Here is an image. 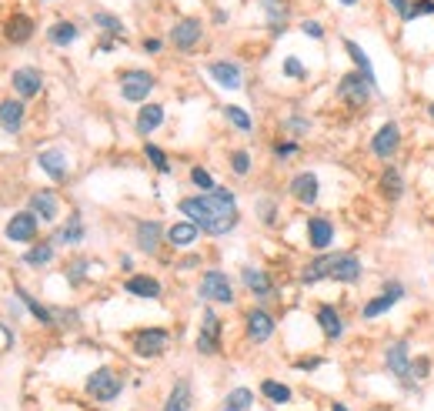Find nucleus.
I'll use <instances>...</instances> for the list:
<instances>
[{"mask_svg": "<svg viewBox=\"0 0 434 411\" xmlns=\"http://www.w3.org/2000/svg\"><path fill=\"white\" fill-rule=\"evenodd\" d=\"M77 37H80V27H77L74 20H57V24H51V30H47V40H51L54 47H70Z\"/></svg>", "mask_w": 434, "mask_h": 411, "instance_id": "f704fd0d", "label": "nucleus"}, {"mask_svg": "<svg viewBox=\"0 0 434 411\" xmlns=\"http://www.w3.org/2000/svg\"><path fill=\"white\" fill-rule=\"evenodd\" d=\"M54 257H57V245L54 241H40L30 251H24V264L27 268H47Z\"/></svg>", "mask_w": 434, "mask_h": 411, "instance_id": "c9c22d12", "label": "nucleus"}, {"mask_svg": "<svg viewBox=\"0 0 434 411\" xmlns=\"http://www.w3.org/2000/svg\"><path fill=\"white\" fill-rule=\"evenodd\" d=\"M130 348L144 361L161 358L167 348H170V331H164V328H141V331H134V338H130Z\"/></svg>", "mask_w": 434, "mask_h": 411, "instance_id": "1a4fd4ad", "label": "nucleus"}, {"mask_svg": "<svg viewBox=\"0 0 434 411\" xmlns=\"http://www.w3.org/2000/svg\"><path fill=\"white\" fill-rule=\"evenodd\" d=\"M161 411H194V388L187 378H178Z\"/></svg>", "mask_w": 434, "mask_h": 411, "instance_id": "2f4dec72", "label": "nucleus"}, {"mask_svg": "<svg viewBox=\"0 0 434 411\" xmlns=\"http://www.w3.org/2000/svg\"><path fill=\"white\" fill-rule=\"evenodd\" d=\"M84 238H87V228H84V218H80V211H70V218L64 221V224H61V228H57V231H54V245L61 247H74V245H80V241H84Z\"/></svg>", "mask_w": 434, "mask_h": 411, "instance_id": "393cba45", "label": "nucleus"}, {"mask_svg": "<svg viewBox=\"0 0 434 411\" xmlns=\"http://www.w3.org/2000/svg\"><path fill=\"white\" fill-rule=\"evenodd\" d=\"M418 17H434V0H411V7H408V17H404V24L418 20Z\"/></svg>", "mask_w": 434, "mask_h": 411, "instance_id": "de8ad7c7", "label": "nucleus"}, {"mask_svg": "<svg viewBox=\"0 0 434 411\" xmlns=\"http://www.w3.org/2000/svg\"><path fill=\"white\" fill-rule=\"evenodd\" d=\"M314 321H318L321 334L328 338V341H341L347 334V321H345V314L334 308L331 301H321L318 311H314Z\"/></svg>", "mask_w": 434, "mask_h": 411, "instance_id": "dca6fc26", "label": "nucleus"}, {"mask_svg": "<svg viewBox=\"0 0 434 411\" xmlns=\"http://www.w3.org/2000/svg\"><path fill=\"white\" fill-rule=\"evenodd\" d=\"M294 154H301V144L294 141V137H287V141H278V144H274V157H278V161H291Z\"/></svg>", "mask_w": 434, "mask_h": 411, "instance_id": "09e8293b", "label": "nucleus"}, {"mask_svg": "<svg viewBox=\"0 0 434 411\" xmlns=\"http://www.w3.org/2000/svg\"><path fill=\"white\" fill-rule=\"evenodd\" d=\"M337 4H341V7H354L358 0H337Z\"/></svg>", "mask_w": 434, "mask_h": 411, "instance_id": "052dcab7", "label": "nucleus"}, {"mask_svg": "<svg viewBox=\"0 0 434 411\" xmlns=\"http://www.w3.org/2000/svg\"><path fill=\"white\" fill-rule=\"evenodd\" d=\"M87 271H90V261H87V257H77L74 264H67V281L74 284V288H80Z\"/></svg>", "mask_w": 434, "mask_h": 411, "instance_id": "49530a36", "label": "nucleus"}, {"mask_svg": "<svg viewBox=\"0 0 434 411\" xmlns=\"http://www.w3.org/2000/svg\"><path fill=\"white\" fill-rule=\"evenodd\" d=\"M388 4H391V11H395L397 17H401V20L408 17V7H411V0H388Z\"/></svg>", "mask_w": 434, "mask_h": 411, "instance_id": "6e6d98bb", "label": "nucleus"}, {"mask_svg": "<svg viewBox=\"0 0 434 411\" xmlns=\"http://www.w3.org/2000/svg\"><path fill=\"white\" fill-rule=\"evenodd\" d=\"M90 20H94V27L107 30L111 37H120V34H124V20H120V17H114V13H107V11H97Z\"/></svg>", "mask_w": 434, "mask_h": 411, "instance_id": "a19ab883", "label": "nucleus"}, {"mask_svg": "<svg viewBox=\"0 0 434 411\" xmlns=\"http://www.w3.org/2000/svg\"><path fill=\"white\" fill-rule=\"evenodd\" d=\"M230 171L237 178H247L251 174V151H230Z\"/></svg>", "mask_w": 434, "mask_h": 411, "instance_id": "a18cd8bd", "label": "nucleus"}, {"mask_svg": "<svg viewBox=\"0 0 434 411\" xmlns=\"http://www.w3.org/2000/svg\"><path fill=\"white\" fill-rule=\"evenodd\" d=\"M197 297L201 301H211V305H234V284L224 271H204L201 274V284H197Z\"/></svg>", "mask_w": 434, "mask_h": 411, "instance_id": "0eeeda50", "label": "nucleus"}, {"mask_svg": "<svg viewBox=\"0 0 434 411\" xmlns=\"http://www.w3.org/2000/svg\"><path fill=\"white\" fill-rule=\"evenodd\" d=\"M37 164H40V171H44L51 180H57V184L70 178V161H67V154L61 151V147H47V151H40Z\"/></svg>", "mask_w": 434, "mask_h": 411, "instance_id": "4be33fe9", "label": "nucleus"}, {"mask_svg": "<svg viewBox=\"0 0 434 411\" xmlns=\"http://www.w3.org/2000/svg\"><path fill=\"white\" fill-rule=\"evenodd\" d=\"M331 411H351V408H347L345 401H331Z\"/></svg>", "mask_w": 434, "mask_h": 411, "instance_id": "13d9d810", "label": "nucleus"}, {"mask_svg": "<svg viewBox=\"0 0 434 411\" xmlns=\"http://www.w3.org/2000/svg\"><path fill=\"white\" fill-rule=\"evenodd\" d=\"M287 194H291L297 204L304 207H314L321 197V180L314 171H297L291 180H287Z\"/></svg>", "mask_w": 434, "mask_h": 411, "instance_id": "4468645a", "label": "nucleus"}, {"mask_svg": "<svg viewBox=\"0 0 434 411\" xmlns=\"http://www.w3.org/2000/svg\"><path fill=\"white\" fill-rule=\"evenodd\" d=\"M424 114H428V121H431V124H434V101L428 104V107H424Z\"/></svg>", "mask_w": 434, "mask_h": 411, "instance_id": "bf43d9fd", "label": "nucleus"}, {"mask_svg": "<svg viewBox=\"0 0 434 411\" xmlns=\"http://www.w3.org/2000/svg\"><path fill=\"white\" fill-rule=\"evenodd\" d=\"M345 51H347V57H351L354 70H358V74H364V78H368L371 84H378V74H374V61H371V54L364 51V47H361L358 40L345 37Z\"/></svg>", "mask_w": 434, "mask_h": 411, "instance_id": "473e14b6", "label": "nucleus"}, {"mask_svg": "<svg viewBox=\"0 0 434 411\" xmlns=\"http://www.w3.org/2000/svg\"><path fill=\"white\" fill-rule=\"evenodd\" d=\"M144 157L154 164V171H157V174H164V178L170 174V157H167L157 144H144Z\"/></svg>", "mask_w": 434, "mask_h": 411, "instance_id": "79ce46f5", "label": "nucleus"}, {"mask_svg": "<svg viewBox=\"0 0 434 411\" xmlns=\"http://www.w3.org/2000/svg\"><path fill=\"white\" fill-rule=\"evenodd\" d=\"M414 378H418V385L431 378V358H428V355H418V358H414Z\"/></svg>", "mask_w": 434, "mask_h": 411, "instance_id": "864d4df0", "label": "nucleus"}, {"mask_svg": "<svg viewBox=\"0 0 434 411\" xmlns=\"http://www.w3.org/2000/svg\"><path fill=\"white\" fill-rule=\"evenodd\" d=\"M154 87H157V78H154L151 70H141V67L120 70V97L128 104H147Z\"/></svg>", "mask_w": 434, "mask_h": 411, "instance_id": "6e6552de", "label": "nucleus"}, {"mask_svg": "<svg viewBox=\"0 0 434 411\" xmlns=\"http://www.w3.org/2000/svg\"><path fill=\"white\" fill-rule=\"evenodd\" d=\"M321 364H324L321 355H311V358H304V361H294V368H297V372H314V368H321Z\"/></svg>", "mask_w": 434, "mask_h": 411, "instance_id": "5fc2aeb1", "label": "nucleus"}, {"mask_svg": "<svg viewBox=\"0 0 434 411\" xmlns=\"http://www.w3.org/2000/svg\"><path fill=\"white\" fill-rule=\"evenodd\" d=\"M374 90H378V84H371V80L364 78V74H358V70H347V74H341V78H337L334 94H337V101L345 104V107L361 111V107H368V104H371Z\"/></svg>", "mask_w": 434, "mask_h": 411, "instance_id": "7ed1b4c3", "label": "nucleus"}, {"mask_svg": "<svg viewBox=\"0 0 434 411\" xmlns=\"http://www.w3.org/2000/svg\"><path fill=\"white\" fill-rule=\"evenodd\" d=\"M164 107L161 104H141V111H137V121H134V130L141 134V137H151L154 130L164 124Z\"/></svg>", "mask_w": 434, "mask_h": 411, "instance_id": "c756f323", "label": "nucleus"}, {"mask_svg": "<svg viewBox=\"0 0 434 411\" xmlns=\"http://www.w3.org/2000/svg\"><path fill=\"white\" fill-rule=\"evenodd\" d=\"M37 231H40V218L34 211H17V214H11V221L4 224V238L13 241V245H30V241H37Z\"/></svg>", "mask_w": 434, "mask_h": 411, "instance_id": "9b49d317", "label": "nucleus"}, {"mask_svg": "<svg viewBox=\"0 0 434 411\" xmlns=\"http://www.w3.org/2000/svg\"><path fill=\"white\" fill-rule=\"evenodd\" d=\"M124 291L134 297H147V301H157V297L164 295V288H161V281L154 274H130L128 281H124Z\"/></svg>", "mask_w": 434, "mask_h": 411, "instance_id": "bb28decb", "label": "nucleus"}, {"mask_svg": "<svg viewBox=\"0 0 434 411\" xmlns=\"http://www.w3.org/2000/svg\"><path fill=\"white\" fill-rule=\"evenodd\" d=\"M24 101L20 97H4L0 101V128L7 130V134H20V128H24Z\"/></svg>", "mask_w": 434, "mask_h": 411, "instance_id": "a878e982", "label": "nucleus"}, {"mask_svg": "<svg viewBox=\"0 0 434 411\" xmlns=\"http://www.w3.org/2000/svg\"><path fill=\"white\" fill-rule=\"evenodd\" d=\"M261 7L268 13V27L274 37H281L287 30V17H291V4L287 0H261Z\"/></svg>", "mask_w": 434, "mask_h": 411, "instance_id": "7c9ffc66", "label": "nucleus"}, {"mask_svg": "<svg viewBox=\"0 0 434 411\" xmlns=\"http://www.w3.org/2000/svg\"><path fill=\"white\" fill-rule=\"evenodd\" d=\"M27 211H34L44 224H51V221H57V214H61V201H57V194L54 191H34L30 194V207Z\"/></svg>", "mask_w": 434, "mask_h": 411, "instance_id": "cd10ccee", "label": "nucleus"}, {"mask_svg": "<svg viewBox=\"0 0 434 411\" xmlns=\"http://www.w3.org/2000/svg\"><path fill=\"white\" fill-rule=\"evenodd\" d=\"M284 128L291 130L294 141H297L301 134H307V130H311V121H307V117H301V114H291V117H284Z\"/></svg>", "mask_w": 434, "mask_h": 411, "instance_id": "3c124183", "label": "nucleus"}, {"mask_svg": "<svg viewBox=\"0 0 434 411\" xmlns=\"http://www.w3.org/2000/svg\"><path fill=\"white\" fill-rule=\"evenodd\" d=\"M13 295H17L20 301H24L27 311H30V314H34V318H37L40 324H47V328H51V324H57V314H54V311L47 308V305H40V301H37L34 295H27L24 288H13Z\"/></svg>", "mask_w": 434, "mask_h": 411, "instance_id": "e433bc0d", "label": "nucleus"}, {"mask_svg": "<svg viewBox=\"0 0 434 411\" xmlns=\"http://www.w3.org/2000/svg\"><path fill=\"white\" fill-rule=\"evenodd\" d=\"M404 188H408V184H404V171H401L395 161H391V164H384L381 178H378V191H381L384 201H391V204L401 201V197H404Z\"/></svg>", "mask_w": 434, "mask_h": 411, "instance_id": "412c9836", "label": "nucleus"}, {"mask_svg": "<svg viewBox=\"0 0 434 411\" xmlns=\"http://www.w3.org/2000/svg\"><path fill=\"white\" fill-rule=\"evenodd\" d=\"M221 334H224V324H221V318H217V311L204 308V314H201V328H197V341H194L197 355H204V358L217 355V351H221Z\"/></svg>", "mask_w": 434, "mask_h": 411, "instance_id": "9d476101", "label": "nucleus"}, {"mask_svg": "<svg viewBox=\"0 0 434 411\" xmlns=\"http://www.w3.org/2000/svg\"><path fill=\"white\" fill-rule=\"evenodd\" d=\"M244 331H247V341H254V345H264L274 338L278 331V321H274V314L268 308H251L247 311V318H244Z\"/></svg>", "mask_w": 434, "mask_h": 411, "instance_id": "2eb2a0df", "label": "nucleus"}, {"mask_svg": "<svg viewBox=\"0 0 434 411\" xmlns=\"http://www.w3.org/2000/svg\"><path fill=\"white\" fill-rule=\"evenodd\" d=\"M224 408H230V411H251V408H254V391H251V388H244V385L230 388L228 395H224Z\"/></svg>", "mask_w": 434, "mask_h": 411, "instance_id": "58836bf2", "label": "nucleus"}, {"mask_svg": "<svg viewBox=\"0 0 434 411\" xmlns=\"http://www.w3.org/2000/svg\"><path fill=\"white\" fill-rule=\"evenodd\" d=\"M224 117H228L230 128H237L241 134H251V130H254V117L247 114L244 107H237V104H228V107H224Z\"/></svg>", "mask_w": 434, "mask_h": 411, "instance_id": "ea45409f", "label": "nucleus"}, {"mask_svg": "<svg viewBox=\"0 0 434 411\" xmlns=\"http://www.w3.org/2000/svg\"><path fill=\"white\" fill-rule=\"evenodd\" d=\"M207 74H211L224 90H241V84H244V70H241V64H234V61H211V64H207Z\"/></svg>", "mask_w": 434, "mask_h": 411, "instance_id": "b1692460", "label": "nucleus"}, {"mask_svg": "<svg viewBox=\"0 0 434 411\" xmlns=\"http://www.w3.org/2000/svg\"><path fill=\"white\" fill-rule=\"evenodd\" d=\"M334 238H337V228H334L331 218H324V214L307 218V245H311L314 254H324L334 245Z\"/></svg>", "mask_w": 434, "mask_h": 411, "instance_id": "f3484780", "label": "nucleus"}, {"mask_svg": "<svg viewBox=\"0 0 434 411\" xmlns=\"http://www.w3.org/2000/svg\"><path fill=\"white\" fill-rule=\"evenodd\" d=\"M191 184L197 188L201 194H207V191H214L217 184H214V178H211V171L207 167H201V164H194L191 167Z\"/></svg>", "mask_w": 434, "mask_h": 411, "instance_id": "37998d69", "label": "nucleus"}, {"mask_svg": "<svg viewBox=\"0 0 434 411\" xmlns=\"http://www.w3.org/2000/svg\"><path fill=\"white\" fill-rule=\"evenodd\" d=\"M401 144H404V130H401V124L391 117V121H384L381 128L371 134L368 151H371V157H378V161H384V164H391V161L397 157V151H401Z\"/></svg>", "mask_w": 434, "mask_h": 411, "instance_id": "423d86ee", "label": "nucleus"}, {"mask_svg": "<svg viewBox=\"0 0 434 411\" xmlns=\"http://www.w3.org/2000/svg\"><path fill=\"white\" fill-rule=\"evenodd\" d=\"M331 281L334 284H361L364 281V261H361L354 251H334Z\"/></svg>", "mask_w": 434, "mask_h": 411, "instance_id": "f8f14e48", "label": "nucleus"}, {"mask_svg": "<svg viewBox=\"0 0 434 411\" xmlns=\"http://www.w3.org/2000/svg\"><path fill=\"white\" fill-rule=\"evenodd\" d=\"M84 391H87L97 405H111V401H117L124 395V378H120L111 364H101V368H94V372L87 374Z\"/></svg>", "mask_w": 434, "mask_h": 411, "instance_id": "20e7f679", "label": "nucleus"}, {"mask_svg": "<svg viewBox=\"0 0 434 411\" xmlns=\"http://www.w3.org/2000/svg\"><path fill=\"white\" fill-rule=\"evenodd\" d=\"M161 47H164V40H157V37H147V40H144V51H147V54H157Z\"/></svg>", "mask_w": 434, "mask_h": 411, "instance_id": "4d7b16f0", "label": "nucleus"}, {"mask_svg": "<svg viewBox=\"0 0 434 411\" xmlns=\"http://www.w3.org/2000/svg\"><path fill=\"white\" fill-rule=\"evenodd\" d=\"M241 281H244V288L257 297V301H264V297L274 295V281H271V274L264 268H257V264H244Z\"/></svg>", "mask_w": 434, "mask_h": 411, "instance_id": "5701e85b", "label": "nucleus"}, {"mask_svg": "<svg viewBox=\"0 0 434 411\" xmlns=\"http://www.w3.org/2000/svg\"><path fill=\"white\" fill-rule=\"evenodd\" d=\"M408 297V288H404V281H397V278H391V281H384L381 295L368 297L364 305H361V318L364 321H378L381 314H391V311L401 305Z\"/></svg>", "mask_w": 434, "mask_h": 411, "instance_id": "39448f33", "label": "nucleus"}, {"mask_svg": "<svg viewBox=\"0 0 434 411\" xmlns=\"http://www.w3.org/2000/svg\"><path fill=\"white\" fill-rule=\"evenodd\" d=\"M381 358H384V372L401 385V391L414 395V391L421 388L418 385V378H414V351H411L408 338H395V341H388L384 351H381Z\"/></svg>", "mask_w": 434, "mask_h": 411, "instance_id": "f03ea898", "label": "nucleus"}, {"mask_svg": "<svg viewBox=\"0 0 434 411\" xmlns=\"http://www.w3.org/2000/svg\"><path fill=\"white\" fill-rule=\"evenodd\" d=\"M34 17H27V13H11V20L4 24V37L11 40V44H27V40L34 37Z\"/></svg>", "mask_w": 434, "mask_h": 411, "instance_id": "c85d7f7f", "label": "nucleus"}, {"mask_svg": "<svg viewBox=\"0 0 434 411\" xmlns=\"http://www.w3.org/2000/svg\"><path fill=\"white\" fill-rule=\"evenodd\" d=\"M261 395H264L271 405H287V401L294 398L291 385H284L278 378H264V381H261Z\"/></svg>", "mask_w": 434, "mask_h": 411, "instance_id": "4c0bfd02", "label": "nucleus"}, {"mask_svg": "<svg viewBox=\"0 0 434 411\" xmlns=\"http://www.w3.org/2000/svg\"><path fill=\"white\" fill-rule=\"evenodd\" d=\"M221 411H230V408H221Z\"/></svg>", "mask_w": 434, "mask_h": 411, "instance_id": "680f3d73", "label": "nucleus"}, {"mask_svg": "<svg viewBox=\"0 0 434 411\" xmlns=\"http://www.w3.org/2000/svg\"><path fill=\"white\" fill-rule=\"evenodd\" d=\"M281 70H284V78H291V80H304L307 78V67L301 64V57H284L281 61Z\"/></svg>", "mask_w": 434, "mask_h": 411, "instance_id": "c03bdc74", "label": "nucleus"}, {"mask_svg": "<svg viewBox=\"0 0 434 411\" xmlns=\"http://www.w3.org/2000/svg\"><path fill=\"white\" fill-rule=\"evenodd\" d=\"M161 241H167V231L161 221H137L134 224V245L141 254H157Z\"/></svg>", "mask_w": 434, "mask_h": 411, "instance_id": "a211bd4d", "label": "nucleus"}, {"mask_svg": "<svg viewBox=\"0 0 434 411\" xmlns=\"http://www.w3.org/2000/svg\"><path fill=\"white\" fill-rule=\"evenodd\" d=\"M257 214H261V221H264L268 228H274V224H278V204H274L271 197L257 201Z\"/></svg>", "mask_w": 434, "mask_h": 411, "instance_id": "8fccbe9b", "label": "nucleus"}, {"mask_svg": "<svg viewBox=\"0 0 434 411\" xmlns=\"http://www.w3.org/2000/svg\"><path fill=\"white\" fill-rule=\"evenodd\" d=\"M201 40H204V20L201 17H180L178 24L170 27V44L184 54L194 51Z\"/></svg>", "mask_w": 434, "mask_h": 411, "instance_id": "ddd939ff", "label": "nucleus"}, {"mask_svg": "<svg viewBox=\"0 0 434 411\" xmlns=\"http://www.w3.org/2000/svg\"><path fill=\"white\" fill-rule=\"evenodd\" d=\"M331 264H334V251H324V254H314L307 261L301 274H297V281L304 284V288H314L321 281H331Z\"/></svg>", "mask_w": 434, "mask_h": 411, "instance_id": "aec40b11", "label": "nucleus"}, {"mask_svg": "<svg viewBox=\"0 0 434 411\" xmlns=\"http://www.w3.org/2000/svg\"><path fill=\"white\" fill-rule=\"evenodd\" d=\"M178 211L187 221H194L201 234H211V238H224L237 228L241 221V211H237V194L230 188H214L207 194H197V197H184L178 204Z\"/></svg>", "mask_w": 434, "mask_h": 411, "instance_id": "f257e3e1", "label": "nucleus"}, {"mask_svg": "<svg viewBox=\"0 0 434 411\" xmlns=\"http://www.w3.org/2000/svg\"><path fill=\"white\" fill-rule=\"evenodd\" d=\"M11 87L17 90L20 101H30V97H37L40 90H44V74H40L37 67H17L11 74Z\"/></svg>", "mask_w": 434, "mask_h": 411, "instance_id": "6ab92c4d", "label": "nucleus"}, {"mask_svg": "<svg viewBox=\"0 0 434 411\" xmlns=\"http://www.w3.org/2000/svg\"><path fill=\"white\" fill-rule=\"evenodd\" d=\"M431 171H434V164H431Z\"/></svg>", "mask_w": 434, "mask_h": 411, "instance_id": "e2e57ef3", "label": "nucleus"}, {"mask_svg": "<svg viewBox=\"0 0 434 411\" xmlns=\"http://www.w3.org/2000/svg\"><path fill=\"white\" fill-rule=\"evenodd\" d=\"M197 238H201V228H197L194 221H187V218L167 228V241H170V247H191Z\"/></svg>", "mask_w": 434, "mask_h": 411, "instance_id": "72a5a7b5", "label": "nucleus"}, {"mask_svg": "<svg viewBox=\"0 0 434 411\" xmlns=\"http://www.w3.org/2000/svg\"><path fill=\"white\" fill-rule=\"evenodd\" d=\"M301 34H304V37H311V40H324V24L307 17V20H301Z\"/></svg>", "mask_w": 434, "mask_h": 411, "instance_id": "603ef678", "label": "nucleus"}]
</instances>
